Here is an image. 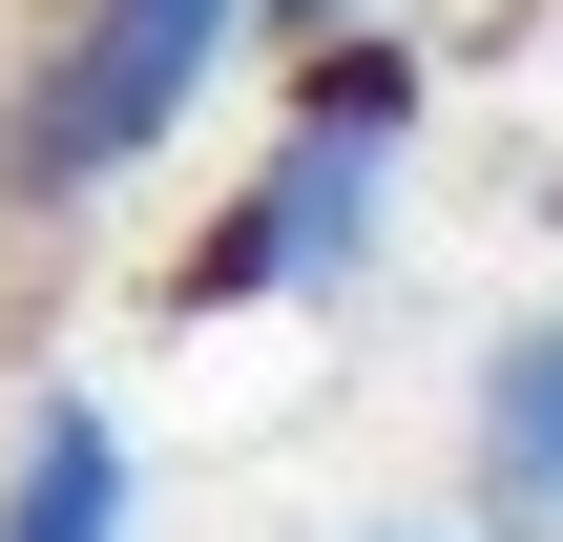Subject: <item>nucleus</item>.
<instances>
[{"label": "nucleus", "instance_id": "obj_2", "mask_svg": "<svg viewBox=\"0 0 563 542\" xmlns=\"http://www.w3.org/2000/svg\"><path fill=\"white\" fill-rule=\"evenodd\" d=\"M397 125H418V84L376 63V42H313V104H292V146L251 167V209L209 230V313L230 292H334L355 251H376V209H397Z\"/></svg>", "mask_w": 563, "mask_h": 542}, {"label": "nucleus", "instance_id": "obj_1", "mask_svg": "<svg viewBox=\"0 0 563 542\" xmlns=\"http://www.w3.org/2000/svg\"><path fill=\"white\" fill-rule=\"evenodd\" d=\"M251 21L272 0H42L21 63H0V209H84L146 146H188V104L230 84Z\"/></svg>", "mask_w": 563, "mask_h": 542}, {"label": "nucleus", "instance_id": "obj_5", "mask_svg": "<svg viewBox=\"0 0 563 542\" xmlns=\"http://www.w3.org/2000/svg\"><path fill=\"white\" fill-rule=\"evenodd\" d=\"M272 42H355V0H272Z\"/></svg>", "mask_w": 563, "mask_h": 542}, {"label": "nucleus", "instance_id": "obj_4", "mask_svg": "<svg viewBox=\"0 0 563 542\" xmlns=\"http://www.w3.org/2000/svg\"><path fill=\"white\" fill-rule=\"evenodd\" d=\"M481 501L563 542V313H522V334L481 355Z\"/></svg>", "mask_w": 563, "mask_h": 542}, {"label": "nucleus", "instance_id": "obj_3", "mask_svg": "<svg viewBox=\"0 0 563 542\" xmlns=\"http://www.w3.org/2000/svg\"><path fill=\"white\" fill-rule=\"evenodd\" d=\"M0 542H125V418H104V397H42V418H21Z\"/></svg>", "mask_w": 563, "mask_h": 542}]
</instances>
